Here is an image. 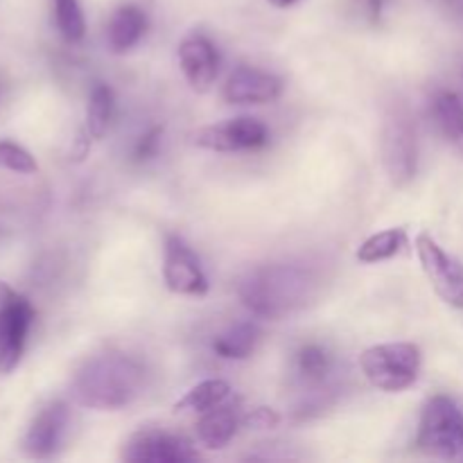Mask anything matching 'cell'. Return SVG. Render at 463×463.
<instances>
[{
	"label": "cell",
	"mask_w": 463,
	"mask_h": 463,
	"mask_svg": "<svg viewBox=\"0 0 463 463\" xmlns=\"http://www.w3.org/2000/svg\"><path fill=\"white\" fill-rule=\"evenodd\" d=\"M145 389V369L122 353L95 355L81 366L71 383L77 405L95 411H118L136 401Z\"/></svg>",
	"instance_id": "6da1fadb"
},
{
	"label": "cell",
	"mask_w": 463,
	"mask_h": 463,
	"mask_svg": "<svg viewBox=\"0 0 463 463\" xmlns=\"http://www.w3.org/2000/svg\"><path fill=\"white\" fill-rule=\"evenodd\" d=\"M312 279L307 271L292 265H269L256 269L242 285V303L258 317L283 319L307 301Z\"/></svg>",
	"instance_id": "7a4b0ae2"
},
{
	"label": "cell",
	"mask_w": 463,
	"mask_h": 463,
	"mask_svg": "<svg viewBox=\"0 0 463 463\" xmlns=\"http://www.w3.org/2000/svg\"><path fill=\"white\" fill-rule=\"evenodd\" d=\"M423 355L416 344L393 342L366 348L360 355L362 373L375 389L384 393H401L419 380Z\"/></svg>",
	"instance_id": "3957f363"
},
{
	"label": "cell",
	"mask_w": 463,
	"mask_h": 463,
	"mask_svg": "<svg viewBox=\"0 0 463 463\" xmlns=\"http://www.w3.org/2000/svg\"><path fill=\"white\" fill-rule=\"evenodd\" d=\"M416 446L439 459H455L463 450V411L450 396L439 393L425 402Z\"/></svg>",
	"instance_id": "277c9868"
},
{
	"label": "cell",
	"mask_w": 463,
	"mask_h": 463,
	"mask_svg": "<svg viewBox=\"0 0 463 463\" xmlns=\"http://www.w3.org/2000/svg\"><path fill=\"white\" fill-rule=\"evenodd\" d=\"M380 152H383V165L389 181L398 188L410 184L416 175V131L411 125L410 113L402 107H396L383 125V138H380Z\"/></svg>",
	"instance_id": "5b68a950"
},
{
	"label": "cell",
	"mask_w": 463,
	"mask_h": 463,
	"mask_svg": "<svg viewBox=\"0 0 463 463\" xmlns=\"http://www.w3.org/2000/svg\"><path fill=\"white\" fill-rule=\"evenodd\" d=\"M32 321L34 307L30 301L0 280V373H12L21 364Z\"/></svg>",
	"instance_id": "8992f818"
},
{
	"label": "cell",
	"mask_w": 463,
	"mask_h": 463,
	"mask_svg": "<svg viewBox=\"0 0 463 463\" xmlns=\"http://www.w3.org/2000/svg\"><path fill=\"white\" fill-rule=\"evenodd\" d=\"M416 253L437 297L450 307L463 310V265L430 233L416 235Z\"/></svg>",
	"instance_id": "52a82bcc"
},
{
	"label": "cell",
	"mask_w": 463,
	"mask_h": 463,
	"mask_svg": "<svg viewBox=\"0 0 463 463\" xmlns=\"http://www.w3.org/2000/svg\"><path fill=\"white\" fill-rule=\"evenodd\" d=\"M193 143L208 152H249L269 143V129L256 118H235L220 125L202 127L193 134Z\"/></svg>",
	"instance_id": "ba28073f"
},
{
	"label": "cell",
	"mask_w": 463,
	"mask_h": 463,
	"mask_svg": "<svg viewBox=\"0 0 463 463\" xmlns=\"http://www.w3.org/2000/svg\"><path fill=\"white\" fill-rule=\"evenodd\" d=\"M120 457L127 463H188L197 461L199 452L184 437L161 430H140L127 439Z\"/></svg>",
	"instance_id": "9c48e42d"
},
{
	"label": "cell",
	"mask_w": 463,
	"mask_h": 463,
	"mask_svg": "<svg viewBox=\"0 0 463 463\" xmlns=\"http://www.w3.org/2000/svg\"><path fill=\"white\" fill-rule=\"evenodd\" d=\"M163 280L172 294L181 297H206L208 279L197 253L179 238L170 235L163 256Z\"/></svg>",
	"instance_id": "30bf717a"
},
{
	"label": "cell",
	"mask_w": 463,
	"mask_h": 463,
	"mask_svg": "<svg viewBox=\"0 0 463 463\" xmlns=\"http://www.w3.org/2000/svg\"><path fill=\"white\" fill-rule=\"evenodd\" d=\"M68 419H71V411L66 402L54 401L41 407L23 437V452L32 459H50L57 455L66 437Z\"/></svg>",
	"instance_id": "8fae6325"
},
{
	"label": "cell",
	"mask_w": 463,
	"mask_h": 463,
	"mask_svg": "<svg viewBox=\"0 0 463 463\" xmlns=\"http://www.w3.org/2000/svg\"><path fill=\"white\" fill-rule=\"evenodd\" d=\"M179 66L190 89L206 93L220 75V52L208 36L190 34L179 45Z\"/></svg>",
	"instance_id": "7c38bea8"
},
{
	"label": "cell",
	"mask_w": 463,
	"mask_h": 463,
	"mask_svg": "<svg viewBox=\"0 0 463 463\" xmlns=\"http://www.w3.org/2000/svg\"><path fill=\"white\" fill-rule=\"evenodd\" d=\"M283 95V81L251 66H240L226 80L222 98L229 104H269Z\"/></svg>",
	"instance_id": "4fadbf2b"
},
{
	"label": "cell",
	"mask_w": 463,
	"mask_h": 463,
	"mask_svg": "<svg viewBox=\"0 0 463 463\" xmlns=\"http://www.w3.org/2000/svg\"><path fill=\"white\" fill-rule=\"evenodd\" d=\"M147 32V16L136 5H122L113 12L107 25V43L111 52L125 54L129 52Z\"/></svg>",
	"instance_id": "5bb4252c"
},
{
	"label": "cell",
	"mask_w": 463,
	"mask_h": 463,
	"mask_svg": "<svg viewBox=\"0 0 463 463\" xmlns=\"http://www.w3.org/2000/svg\"><path fill=\"white\" fill-rule=\"evenodd\" d=\"M242 423L238 410L233 405H217L213 410L203 411L197 423V439L211 450H224L231 439L238 432V425Z\"/></svg>",
	"instance_id": "9a60e30c"
},
{
	"label": "cell",
	"mask_w": 463,
	"mask_h": 463,
	"mask_svg": "<svg viewBox=\"0 0 463 463\" xmlns=\"http://www.w3.org/2000/svg\"><path fill=\"white\" fill-rule=\"evenodd\" d=\"M432 113L443 138L463 158V102L459 95L450 93V90H441L434 98Z\"/></svg>",
	"instance_id": "2e32d148"
},
{
	"label": "cell",
	"mask_w": 463,
	"mask_h": 463,
	"mask_svg": "<svg viewBox=\"0 0 463 463\" xmlns=\"http://www.w3.org/2000/svg\"><path fill=\"white\" fill-rule=\"evenodd\" d=\"M260 339V328L251 321L233 326L226 333L217 335L213 342V351L224 360H247Z\"/></svg>",
	"instance_id": "e0dca14e"
},
{
	"label": "cell",
	"mask_w": 463,
	"mask_h": 463,
	"mask_svg": "<svg viewBox=\"0 0 463 463\" xmlns=\"http://www.w3.org/2000/svg\"><path fill=\"white\" fill-rule=\"evenodd\" d=\"M231 396V384L226 380L213 378L203 380V383L194 384L188 393H185L181 401H176L175 411H194V414H203V411L213 410V407L226 402V398Z\"/></svg>",
	"instance_id": "ac0fdd59"
},
{
	"label": "cell",
	"mask_w": 463,
	"mask_h": 463,
	"mask_svg": "<svg viewBox=\"0 0 463 463\" xmlns=\"http://www.w3.org/2000/svg\"><path fill=\"white\" fill-rule=\"evenodd\" d=\"M113 111H116V98L107 84H95L89 95V107H86V127L90 140H102L111 125Z\"/></svg>",
	"instance_id": "d6986e66"
},
{
	"label": "cell",
	"mask_w": 463,
	"mask_h": 463,
	"mask_svg": "<svg viewBox=\"0 0 463 463\" xmlns=\"http://www.w3.org/2000/svg\"><path fill=\"white\" fill-rule=\"evenodd\" d=\"M407 244V233L405 229H387L373 233L371 238H366L364 242L357 249V260L364 262V265H375V262H384L389 258L398 256L402 251V247Z\"/></svg>",
	"instance_id": "ffe728a7"
},
{
	"label": "cell",
	"mask_w": 463,
	"mask_h": 463,
	"mask_svg": "<svg viewBox=\"0 0 463 463\" xmlns=\"http://www.w3.org/2000/svg\"><path fill=\"white\" fill-rule=\"evenodd\" d=\"M54 3V21L59 32L68 43H80L86 34L84 12L80 7V0H52Z\"/></svg>",
	"instance_id": "44dd1931"
},
{
	"label": "cell",
	"mask_w": 463,
	"mask_h": 463,
	"mask_svg": "<svg viewBox=\"0 0 463 463\" xmlns=\"http://www.w3.org/2000/svg\"><path fill=\"white\" fill-rule=\"evenodd\" d=\"M330 369H333V360H330L326 348L317 346V344H307L298 351L297 371L306 383H324Z\"/></svg>",
	"instance_id": "7402d4cb"
},
{
	"label": "cell",
	"mask_w": 463,
	"mask_h": 463,
	"mask_svg": "<svg viewBox=\"0 0 463 463\" xmlns=\"http://www.w3.org/2000/svg\"><path fill=\"white\" fill-rule=\"evenodd\" d=\"M0 167L16 172V175H36L39 172L36 158L12 140H0Z\"/></svg>",
	"instance_id": "603a6c76"
},
{
	"label": "cell",
	"mask_w": 463,
	"mask_h": 463,
	"mask_svg": "<svg viewBox=\"0 0 463 463\" xmlns=\"http://www.w3.org/2000/svg\"><path fill=\"white\" fill-rule=\"evenodd\" d=\"M280 416L271 407H256L242 416V425L249 430H274L279 428Z\"/></svg>",
	"instance_id": "cb8c5ba5"
},
{
	"label": "cell",
	"mask_w": 463,
	"mask_h": 463,
	"mask_svg": "<svg viewBox=\"0 0 463 463\" xmlns=\"http://www.w3.org/2000/svg\"><path fill=\"white\" fill-rule=\"evenodd\" d=\"M161 136H163V127H154V129H149L147 134L140 136V140L136 143V149H134L136 161L143 163L156 156L158 145H161Z\"/></svg>",
	"instance_id": "d4e9b609"
},
{
	"label": "cell",
	"mask_w": 463,
	"mask_h": 463,
	"mask_svg": "<svg viewBox=\"0 0 463 463\" xmlns=\"http://www.w3.org/2000/svg\"><path fill=\"white\" fill-rule=\"evenodd\" d=\"M269 5H274V7L279 9H285V7H292L294 3H298V0H267Z\"/></svg>",
	"instance_id": "484cf974"
},
{
	"label": "cell",
	"mask_w": 463,
	"mask_h": 463,
	"mask_svg": "<svg viewBox=\"0 0 463 463\" xmlns=\"http://www.w3.org/2000/svg\"><path fill=\"white\" fill-rule=\"evenodd\" d=\"M0 89H3V84H0Z\"/></svg>",
	"instance_id": "4316f807"
}]
</instances>
